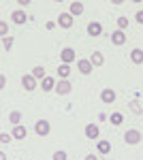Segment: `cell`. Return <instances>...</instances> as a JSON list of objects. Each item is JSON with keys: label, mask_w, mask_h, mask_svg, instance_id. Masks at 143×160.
Here are the masks:
<instances>
[{"label": "cell", "mask_w": 143, "mask_h": 160, "mask_svg": "<svg viewBox=\"0 0 143 160\" xmlns=\"http://www.w3.org/2000/svg\"><path fill=\"white\" fill-rule=\"evenodd\" d=\"M2 47H4L7 51H11L13 49V37H4L2 38Z\"/></svg>", "instance_id": "cb8c5ba5"}, {"label": "cell", "mask_w": 143, "mask_h": 160, "mask_svg": "<svg viewBox=\"0 0 143 160\" xmlns=\"http://www.w3.org/2000/svg\"><path fill=\"white\" fill-rule=\"evenodd\" d=\"M7 32H9V24L7 22H0V34H2V38L7 37Z\"/></svg>", "instance_id": "4316f807"}, {"label": "cell", "mask_w": 143, "mask_h": 160, "mask_svg": "<svg viewBox=\"0 0 143 160\" xmlns=\"http://www.w3.org/2000/svg\"><path fill=\"white\" fill-rule=\"evenodd\" d=\"M128 109H130L132 113H143L141 105H139V102H137V100H130V102H128Z\"/></svg>", "instance_id": "7402d4cb"}, {"label": "cell", "mask_w": 143, "mask_h": 160, "mask_svg": "<svg viewBox=\"0 0 143 160\" xmlns=\"http://www.w3.org/2000/svg\"><path fill=\"white\" fill-rule=\"evenodd\" d=\"M96 149H98V154H109L111 152V143L109 141H98L96 143Z\"/></svg>", "instance_id": "ac0fdd59"}, {"label": "cell", "mask_w": 143, "mask_h": 160, "mask_svg": "<svg viewBox=\"0 0 143 160\" xmlns=\"http://www.w3.org/2000/svg\"><path fill=\"white\" fill-rule=\"evenodd\" d=\"M124 141H126L128 145H137V143H141V132H139V130H135V128H130V130H126Z\"/></svg>", "instance_id": "7a4b0ae2"}, {"label": "cell", "mask_w": 143, "mask_h": 160, "mask_svg": "<svg viewBox=\"0 0 143 160\" xmlns=\"http://www.w3.org/2000/svg\"><path fill=\"white\" fill-rule=\"evenodd\" d=\"M56 83L58 81H54V77H45L43 81H41V88H43V92H51V90H56Z\"/></svg>", "instance_id": "4fadbf2b"}, {"label": "cell", "mask_w": 143, "mask_h": 160, "mask_svg": "<svg viewBox=\"0 0 143 160\" xmlns=\"http://www.w3.org/2000/svg\"><path fill=\"white\" fill-rule=\"evenodd\" d=\"M130 60H132V64H143V49H132Z\"/></svg>", "instance_id": "e0dca14e"}, {"label": "cell", "mask_w": 143, "mask_h": 160, "mask_svg": "<svg viewBox=\"0 0 143 160\" xmlns=\"http://www.w3.org/2000/svg\"><path fill=\"white\" fill-rule=\"evenodd\" d=\"M58 75H60V79H66V77L71 75V64H60L58 66Z\"/></svg>", "instance_id": "d6986e66"}, {"label": "cell", "mask_w": 143, "mask_h": 160, "mask_svg": "<svg viewBox=\"0 0 143 160\" xmlns=\"http://www.w3.org/2000/svg\"><path fill=\"white\" fill-rule=\"evenodd\" d=\"M34 130H36V135H38V137H47L49 130H51V126H49L47 120H38L36 126H34Z\"/></svg>", "instance_id": "277c9868"}, {"label": "cell", "mask_w": 143, "mask_h": 160, "mask_svg": "<svg viewBox=\"0 0 143 160\" xmlns=\"http://www.w3.org/2000/svg\"><path fill=\"white\" fill-rule=\"evenodd\" d=\"M0 160H7V154L4 152H0Z\"/></svg>", "instance_id": "1f68e13d"}, {"label": "cell", "mask_w": 143, "mask_h": 160, "mask_svg": "<svg viewBox=\"0 0 143 160\" xmlns=\"http://www.w3.org/2000/svg\"><path fill=\"white\" fill-rule=\"evenodd\" d=\"M0 141H2V143H11V137L7 135V132H2V135H0Z\"/></svg>", "instance_id": "83f0119b"}, {"label": "cell", "mask_w": 143, "mask_h": 160, "mask_svg": "<svg viewBox=\"0 0 143 160\" xmlns=\"http://www.w3.org/2000/svg\"><path fill=\"white\" fill-rule=\"evenodd\" d=\"M51 158H54V160H66V158H69V154H66L64 149H58V152H54Z\"/></svg>", "instance_id": "603a6c76"}, {"label": "cell", "mask_w": 143, "mask_h": 160, "mask_svg": "<svg viewBox=\"0 0 143 160\" xmlns=\"http://www.w3.org/2000/svg\"><path fill=\"white\" fill-rule=\"evenodd\" d=\"M71 90H73V86H71V81H69V79H60L58 83H56V94H60V96L71 94Z\"/></svg>", "instance_id": "6da1fadb"}, {"label": "cell", "mask_w": 143, "mask_h": 160, "mask_svg": "<svg viewBox=\"0 0 143 160\" xmlns=\"http://www.w3.org/2000/svg\"><path fill=\"white\" fill-rule=\"evenodd\" d=\"M88 34L90 37H100L103 34V26L98 24V22H90L88 24Z\"/></svg>", "instance_id": "9c48e42d"}, {"label": "cell", "mask_w": 143, "mask_h": 160, "mask_svg": "<svg viewBox=\"0 0 143 160\" xmlns=\"http://www.w3.org/2000/svg\"><path fill=\"white\" fill-rule=\"evenodd\" d=\"M69 13H71L73 17L81 15V13H84V4H81V2H71V9H69Z\"/></svg>", "instance_id": "2e32d148"}, {"label": "cell", "mask_w": 143, "mask_h": 160, "mask_svg": "<svg viewBox=\"0 0 143 160\" xmlns=\"http://www.w3.org/2000/svg\"><path fill=\"white\" fill-rule=\"evenodd\" d=\"M26 19H28V15H26V11H13L11 13V22L13 24H17V26H22V24H26Z\"/></svg>", "instance_id": "ba28073f"}, {"label": "cell", "mask_w": 143, "mask_h": 160, "mask_svg": "<svg viewBox=\"0 0 143 160\" xmlns=\"http://www.w3.org/2000/svg\"><path fill=\"white\" fill-rule=\"evenodd\" d=\"M98 135H100V128L96 124H88L85 126V137L88 139H98Z\"/></svg>", "instance_id": "7c38bea8"}, {"label": "cell", "mask_w": 143, "mask_h": 160, "mask_svg": "<svg viewBox=\"0 0 143 160\" xmlns=\"http://www.w3.org/2000/svg\"><path fill=\"white\" fill-rule=\"evenodd\" d=\"M118 28L124 32V30L128 28V17H118Z\"/></svg>", "instance_id": "d4e9b609"}, {"label": "cell", "mask_w": 143, "mask_h": 160, "mask_svg": "<svg viewBox=\"0 0 143 160\" xmlns=\"http://www.w3.org/2000/svg\"><path fill=\"white\" fill-rule=\"evenodd\" d=\"M111 43H113V45H124V43H126V32H122V30H115V32H113V34H111Z\"/></svg>", "instance_id": "30bf717a"}, {"label": "cell", "mask_w": 143, "mask_h": 160, "mask_svg": "<svg viewBox=\"0 0 143 160\" xmlns=\"http://www.w3.org/2000/svg\"><path fill=\"white\" fill-rule=\"evenodd\" d=\"M122 122H124V115H122V113H111V124L118 126V124H122Z\"/></svg>", "instance_id": "484cf974"}, {"label": "cell", "mask_w": 143, "mask_h": 160, "mask_svg": "<svg viewBox=\"0 0 143 160\" xmlns=\"http://www.w3.org/2000/svg\"><path fill=\"white\" fill-rule=\"evenodd\" d=\"M45 28H47V30H54V28H56V24H54V22H47V24H45Z\"/></svg>", "instance_id": "f546056e"}, {"label": "cell", "mask_w": 143, "mask_h": 160, "mask_svg": "<svg viewBox=\"0 0 143 160\" xmlns=\"http://www.w3.org/2000/svg\"><path fill=\"white\" fill-rule=\"evenodd\" d=\"M58 24H60V28L69 30V28L73 26V15H71V13H60V17H58Z\"/></svg>", "instance_id": "5b68a950"}, {"label": "cell", "mask_w": 143, "mask_h": 160, "mask_svg": "<svg viewBox=\"0 0 143 160\" xmlns=\"http://www.w3.org/2000/svg\"><path fill=\"white\" fill-rule=\"evenodd\" d=\"M77 68H79V73L81 75H90L94 71V66H92V62L90 60H77Z\"/></svg>", "instance_id": "8992f818"}, {"label": "cell", "mask_w": 143, "mask_h": 160, "mask_svg": "<svg viewBox=\"0 0 143 160\" xmlns=\"http://www.w3.org/2000/svg\"><path fill=\"white\" fill-rule=\"evenodd\" d=\"M84 160H98V158H96L94 154H88V156H85V158H84Z\"/></svg>", "instance_id": "4dcf8cb0"}, {"label": "cell", "mask_w": 143, "mask_h": 160, "mask_svg": "<svg viewBox=\"0 0 143 160\" xmlns=\"http://www.w3.org/2000/svg\"><path fill=\"white\" fill-rule=\"evenodd\" d=\"M135 19H137L139 24H143V9H141V11H137V15H135Z\"/></svg>", "instance_id": "f1b7e54d"}, {"label": "cell", "mask_w": 143, "mask_h": 160, "mask_svg": "<svg viewBox=\"0 0 143 160\" xmlns=\"http://www.w3.org/2000/svg\"><path fill=\"white\" fill-rule=\"evenodd\" d=\"M22 86H24L28 92H34L36 90V79L32 75H24V77H22Z\"/></svg>", "instance_id": "52a82bcc"}, {"label": "cell", "mask_w": 143, "mask_h": 160, "mask_svg": "<svg viewBox=\"0 0 143 160\" xmlns=\"http://www.w3.org/2000/svg\"><path fill=\"white\" fill-rule=\"evenodd\" d=\"M32 77H34V79H41V81H43V79H45V77H47V75H45V68H43V66H34V68H32Z\"/></svg>", "instance_id": "ffe728a7"}, {"label": "cell", "mask_w": 143, "mask_h": 160, "mask_svg": "<svg viewBox=\"0 0 143 160\" xmlns=\"http://www.w3.org/2000/svg\"><path fill=\"white\" fill-rule=\"evenodd\" d=\"M100 100H103V102H107V105H111V102L115 100V92H113L111 88H105V90L100 92Z\"/></svg>", "instance_id": "8fae6325"}, {"label": "cell", "mask_w": 143, "mask_h": 160, "mask_svg": "<svg viewBox=\"0 0 143 160\" xmlns=\"http://www.w3.org/2000/svg\"><path fill=\"white\" fill-rule=\"evenodd\" d=\"M26 128L24 126H13V139H17V141H24L26 139Z\"/></svg>", "instance_id": "9a60e30c"}, {"label": "cell", "mask_w": 143, "mask_h": 160, "mask_svg": "<svg viewBox=\"0 0 143 160\" xmlns=\"http://www.w3.org/2000/svg\"><path fill=\"white\" fill-rule=\"evenodd\" d=\"M60 60H62V64H73V62L77 60V53H75V49L66 47V49L60 51Z\"/></svg>", "instance_id": "3957f363"}, {"label": "cell", "mask_w": 143, "mask_h": 160, "mask_svg": "<svg viewBox=\"0 0 143 160\" xmlns=\"http://www.w3.org/2000/svg\"><path fill=\"white\" fill-rule=\"evenodd\" d=\"M9 122H11L13 126H19V122H22V113H19V111H11V113H9Z\"/></svg>", "instance_id": "44dd1931"}, {"label": "cell", "mask_w": 143, "mask_h": 160, "mask_svg": "<svg viewBox=\"0 0 143 160\" xmlns=\"http://www.w3.org/2000/svg\"><path fill=\"white\" fill-rule=\"evenodd\" d=\"M90 62H92V66H103V64H105V56H103L100 51H94V53L90 56Z\"/></svg>", "instance_id": "5bb4252c"}]
</instances>
